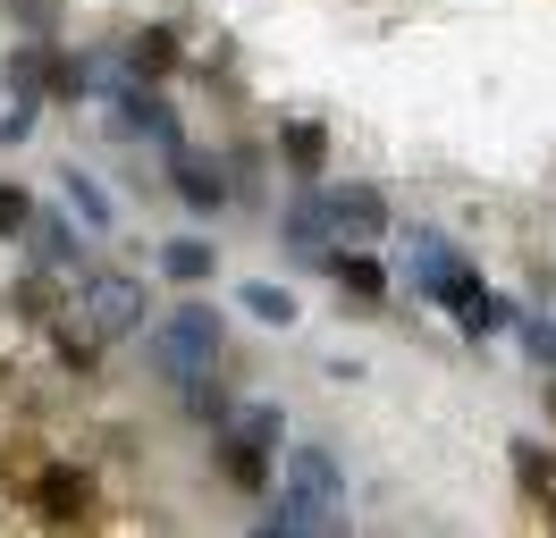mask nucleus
Here are the masks:
<instances>
[{"mask_svg": "<svg viewBox=\"0 0 556 538\" xmlns=\"http://www.w3.org/2000/svg\"><path fill=\"white\" fill-rule=\"evenodd\" d=\"M278 152H287L295 177H320L329 168V127L320 118H278Z\"/></svg>", "mask_w": 556, "mask_h": 538, "instance_id": "nucleus-13", "label": "nucleus"}, {"mask_svg": "<svg viewBox=\"0 0 556 538\" xmlns=\"http://www.w3.org/2000/svg\"><path fill=\"white\" fill-rule=\"evenodd\" d=\"M68 303H76V320L102 336V345H118V336H136L143 320H152V286H143L136 269H110V261L85 269V278L68 286Z\"/></svg>", "mask_w": 556, "mask_h": 538, "instance_id": "nucleus-4", "label": "nucleus"}, {"mask_svg": "<svg viewBox=\"0 0 556 538\" xmlns=\"http://www.w3.org/2000/svg\"><path fill=\"white\" fill-rule=\"evenodd\" d=\"M515 336H522V354H531L540 370H556V320H548V311H522Z\"/></svg>", "mask_w": 556, "mask_h": 538, "instance_id": "nucleus-14", "label": "nucleus"}, {"mask_svg": "<svg viewBox=\"0 0 556 538\" xmlns=\"http://www.w3.org/2000/svg\"><path fill=\"white\" fill-rule=\"evenodd\" d=\"M169 396H177V421H186V430H228V412H237V404H228V387H219V370L177 379Z\"/></svg>", "mask_w": 556, "mask_h": 538, "instance_id": "nucleus-11", "label": "nucleus"}, {"mask_svg": "<svg viewBox=\"0 0 556 538\" xmlns=\"http://www.w3.org/2000/svg\"><path fill=\"white\" fill-rule=\"evenodd\" d=\"M313 202H320V219H329L338 244H371V235H388V194H380V185H363V177L313 185Z\"/></svg>", "mask_w": 556, "mask_h": 538, "instance_id": "nucleus-5", "label": "nucleus"}, {"mask_svg": "<svg viewBox=\"0 0 556 538\" xmlns=\"http://www.w3.org/2000/svg\"><path fill=\"white\" fill-rule=\"evenodd\" d=\"M219 354H228V320H219V303H203L194 286H186V303H169L161 320H143V370H152L161 387L219 370Z\"/></svg>", "mask_w": 556, "mask_h": 538, "instance_id": "nucleus-2", "label": "nucleus"}, {"mask_svg": "<svg viewBox=\"0 0 556 538\" xmlns=\"http://www.w3.org/2000/svg\"><path fill=\"white\" fill-rule=\"evenodd\" d=\"M35 210H42V202L26 194V185H0V235H9V244H26V228H35Z\"/></svg>", "mask_w": 556, "mask_h": 538, "instance_id": "nucleus-15", "label": "nucleus"}, {"mask_svg": "<svg viewBox=\"0 0 556 538\" xmlns=\"http://www.w3.org/2000/svg\"><path fill=\"white\" fill-rule=\"evenodd\" d=\"M169 185H177V202H186L194 219H211V210H228V168H219V161H203L194 143H186V152L169 161Z\"/></svg>", "mask_w": 556, "mask_h": 538, "instance_id": "nucleus-8", "label": "nucleus"}, {"mask_svg": "<svg viewBox=\"0 0 556 538\" xmlns=\"http://www.w3.org/2000/svg\"><path fill=\"white\" fill-rule=\"evenodd\" d=\"M152 269H161L169 286H211V278H219V244H211V235H169V244L152 253Z\"/></svg>", "mask_w": 556, "mask_h": 538, "instance_id": "nucleus-10", "label": "nucleus"}, {"mask_svg": "<svg viewBox=\"0 0 556 538\" xmlns=\"http://www.w3.org/2000/svg\"><path fill=\"white\" fill-rule=\"evenodd\" d=\"M329 286H338V303H363V311H380L388 303V269L371 261V253H363V244H338V253H329Z\"/></svg>", "mask_w": 556, "mask_h": 538, "instance_id": "nucleus-9", "label": "nucleus"}, {"mask_svg": "<svg viewBox=\"0 0 556 538\" xmlns=\"http://www.w3.org/2000/svg\"><path fill=\"white\" fill-rule=\"evenodd\" d=\"M60 210H68L93 244H102V235H118V202H110V185L93 177V168H76V161L60 168Z\"/></svg>", "mask_w": 556, "mask_h": 538, "instance_id": "nucleus-7", "label": "nucleus"}, {"mask_svg": "<svg viewBox=\"0 0 556 538\" xmlns=\"http://www.w3.org/2000/svg\"><path fill=\"white\" fill-rule=\"evenodd\" d=\"M262 530H346V463L329 437H295L278 463V497L253 513Z\"/></svg>", "mask_w": 556, "mask_h": 538, "instance_id": "nucleus-1", "label": "nucleus"}, {"mask_svg": "<svg viewBox=\"0 0 556 538\" xmlns=\"http://www.w3.org/2000/svg\"><path fill=\"white\" fill-rule=\"evenodd\" d=\"M278 253H287V261H304V269H320L329 253H338V235H329V219H320L313 194L278 202Z\"/></svg>", "mask_w": 556, "mask_h": 538, "instance_id": "nucleus-6", "label": "nucleus"}, {"mask_svg": "<svg viewBox=\"0 0 556 538\" xmlns=\"http://www.w3.org/2000/svg\"><path fill=\"white\" fill-rule=\"evenodd\" d=\"M396 278H405L421 303H439V311H455V303L481 286V269L464 261V244H455L447 228H430V219H414V228L396 235Z\"/></svg>", "mask_w": 556, "mask_h": 538, "instance_id": "nucleus-3", "label": "nucleus"}, {"mask_svg": "<svg viewBox=\"0 0 556 538\" xmlns=\"http://www.w3.org/2000/svg\"><path fill=\"white\" fill-rule=\"evenodd\" d=\"M237 303H244V320H253V329H295V320H304V303H295V286H270V278H244L237 286Z\"/></svg>", "mask_w": 556, "mask_h": 538, "instance_id": "nucleus-12", "label": "nucleus"}]
</instances>
